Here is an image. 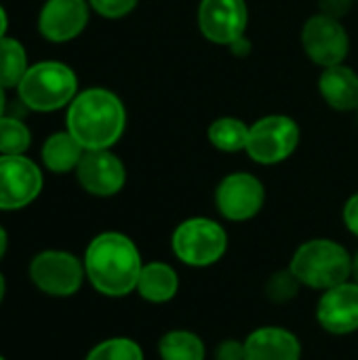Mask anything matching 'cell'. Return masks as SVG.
Returning <instances> with one entry per match:
<instances>
[{
  "label": "cell",
  "instance_id": "cell-1",
  "mask_svg": "<svg viewBox=\"0 0 358 360\" xmlns=\"http://www.w3.org/2000/svg\"><path fill=\"white\" fill-rule=\"evenodd\" d=\"M82 264L97 293L120 300L135 293L146 262L133 238L122 232H101L89 243Z\"/></svg>",
  "mask_w": 358,
  "mask_h": 360
},
{
  "label": "cell",
  "instance_id": "cell-2",
  "mask_svg": "<svg viewBox=\"0 0 358 360\" xmlns=\"http://www.w3.org/2000/svg\"><path fill=\"white\" fill-rule=\"evenodd\" d=\"M124 127L127 110L108 89H87L68 108V131L84 150H110L122 137Z\"/></svg>",
  "mask_w": 358,
  "mask_h": 360
},
{
  "label": "cell",
  "instance_id": "cell-3",
  "mask_svg": "<svg viewBox=\"0 0 358 360\" xmlns=\"http://www.w3.org/2000/svg\"><path fill=\"white\" fill-rule=\"evenodd\" d=\"M289 270L312 291H327L352 276V253L333 238L304 240L289 259Z\"/></svg>",
  "mask_w": 358,
  "mask_h": 360
},
{
  "label": "cell",
  "instance_id": "cell-4",
  "mask_svg": "<svg viewBox=\"0 0 358 360\" xmlns=\"http://www.w3.org/2000/svg\"><path fill=\"white\" fill-rule=\"evenodd\" d=\"M228 247L230 238L222 221L203 215L179 221L171 234V251L175 259L194 270L217 266L226 257Z\"/></svg>",
  "mask_w": 358,
  "mask_h": 360
},
{
  "label": "cell",
  "instance_id": "cell-5",
  "mask_svg": "<svg viewBox=\"0 0 358 360\" xmlns=\"http://www.w3.org/2000/svg\"><path fill=\"white\" fill-rule=\"evenodd\" d=\"M17 89L27 108L36 112H53L72 103L78 91V78L72 68L61 61H40L27 68Z\"/></svg>",
  "mask_w": 358,
  "mask_h": 360
},
{
  "label": "cell",
  "instance_id": "cell-6",
  "mask_svg": "<svg viewBox=\"0 0 358 360\" xmlns=\"http://www.w3.org/2000/svg\"><path fill=\"white\" fill-rule=\"evenodd\" d=\"M302 139L300 124L287 114H268L249 124L247 156L264 167L281 165L293 156Z\"/></svg>",
  "mask_w": 358,
  "mask_h": 360
},
{
  "label": "cell",
  "instance_id": "cell-7",
  "mask_svg": "<svg viewBox=\"0 0 358 360\" xmlns=\"http://www.w3.org/2000/svg\"><path fill=\"white\" fill-rule=\"evenodd\" d=\"M213 202L219 217L232 224H245L262 213L266 205V188L253 173L236 171L217 184Z\"/></svg>",
  "mask_w": 358,
  "mask_h": 360
},
{
  "label": "cell",
  "instance_id": "cell-8",
  "mask_svg": "<svg viewBox=\"0 0 358 360\" xmlns=\"http://www.w3.org/2000/svg\"><path fill=\"white\" fill-rule=\"evenodd\" d=\"M30 278L51 297H72L82 287L84 264L68 251H42L30 264Z\"/></svg>",
  "mask_w": 358,
  "mask_h": 360
},
{
  "label": "cell",
  "instance_id": "cell-9",
  "mask_svg": "<svg viewBox=\"0 0 358 360\" xmlns=\"http://www.w3.org/2000/svg\"><path fill=\"white\" fill-rule=\"evenodd\" d=\"M302 49L321 68L344 63L350 51V38L342 19L323 13L312 15L302 27Z\"/></svg>",
  "mask_w": 358,
  "mask_h": 360
},
{
  "label": "cell",
  "instance_id": "cell-10",
  "mask_svg": "<svg viewBox=\"0 0 358 360\" xmlns=\"http://www.w3.org/2000/svg\"><path fill=\"white\" fill-rule=\"evenodd\" d=\"M196 23L209 42L230 46L247 32L249 6L245 0H200Z\"/></svg>",
  "mask_w": 358,
  "mask_h": 360
},
{
  "label": "cell",
  "instance_id": "cell-11",
  "mask_svg": "<svg viewBox=\"0 0 358 360\" xmlns=\"http://www.w3.org/2000/svg\"><path fill=\"white\" fill-rule=\"evenodd\" d=\"M314 319L321 331L333 338L358 333V283L346 281L321 293Z\"/></svg>",
  "mask_w": 358,
  "mask_h": 360
},
{
  "label": "cell",
  "instance_id": "cell-12",
  "mask_svg": "<svg viewBox=\"0 0 358 360\" xmlns=\"http://www.w3.org/2000/svg\"><path fill=\"white\" fill-rule=\"evenodd\" d=\"M42 190L40 169L23 154L0 156V209H23L38 198Z\"/></svg>",
  "mask_w": 358,
  "mask_h": 360
},
{
  "label": "cell",
  "instance_id": "cell-13",
  "mask_svg": "<svg viewBox=\"0 0 358 360\" xmlns=\"http://www.w3.org/2000/svg\"><path fill=\"white\" fill-rule=\"evenodd\" d=\"M76 177L84 192L108 198L124 188L127 169L124 162L110 150H84L76 167Z\"/></svg>",
  "mask_w": 358,
  "mask_h": 360
},
{
  "label": "cell",
  "instance_id": "cell-14",
  "mask_svg": "<svg viewBox=\"0 0 358 360\" xmlns=\"http://www.w3.org/2000/svg\"><path fill=\"white\" fill-rule=\"evenodd\" d=\"M89 23L87 0H46L38 17V32L51 42H68Z\"/></svg>",
  "mask_w": 358,
  "mask_h": 360
},
{
  "label": "cell",
  "instance_id": "cell-15",
  "mask_svg": "<svg viewBox=\"0 0 358 360\" xmlns=\"http://www.w3.org/2000/svg\"><path fill=\"white\" fill-rule=\"evenodd\" d=\"M243 342L247 360H302L304 356L298 333L281 325H262Z\"/></svg>",
  "mask_w": 358,
  "mask_h": 360
},
{
  "label": "cell",
  "instance_id": "cell-16",
  "mask_svg": "<svg viewBox=\"0 0 358 360\" xmlns=\"http://www.w3.org/2000/svg\"><path fill=\"white\" fill-rule=\"evenodd\" d=\"M319 93L331 110L344 114L357 112L358 74L344 63L325 68L319 76Z\"/></svg>",
  "mask_w": 358,
  "mask_h": 360
},
{
  "label": "cell",
  "instance_id": "cell-17",
  "mask_svg": "<svg viewBox=\"0 0 358 360\" xmlns=\"http://www.w3.org/2000/svg\"><path fill=\"white\" fill-rule=\"evenodd\" d=\"M137 295L154 306H165L173 302L179 293V274L167 262H148L141 268L137 281Z\"/></svg>",
  "mask_w": 358,
  "mask_h": 360
},
{
  "label": "cell",
  "instance_id": "cell-18",
  "mask_svg": "<svg viewBox=\"0 0 358 360\" xmlns=\"http://www.w3.org/2000/svg\"><path fill=\"white\" fill-rule=\"evenodd\" d=\"M160 360H207V344L192 329H169L158 340Z\"/></svg>",
  "mask_w": 358,
  "mask_h": 360
},
{
  "label": "cell",
  "instance_id": "cell-19",
  "mask_svg": "<svg viewBox=\"0 0 358 360\" xmlns=\"http://www.w3.org/2000/svg\"><path fill=\"white\" fill-rule=\"evenodd\" d=\"M84 148L74 139L70 131L53 133L42 146V162L53 173H70L76 171Z\"/></svg>",
  "mask_w": 358,
  "mask_h": 360
},
{
  "label": "cell",
  "instance_id": "cell-20",
  "mask_svg": "<svg viewBox=\"0 0 358 360\" xmlns=\"http://www.w3.org/2000/svg\"><path fill=\"white\" fill-rule=\"evenodd\" d=\"M209 143L224 154H236L245 152L247 139H249V124L234 116H222L215 118L207 129Z\"/></svg>",
  "mask_w": 358,
  "mask_h": 360
},
{
  "label": "cell",
  "instance_id": "cell-21",
  "mask_svg": "<svg viewBox=\"0 0 358 360\" xmlns=\"http://www.w3.org/2000/svg\"><path fill=\"white\" fill-rule=\"evenodd\" d=\"M27 72L25 49L15 38H0V84L4 89L19 86Z\"/></svg>",
  "mask_w": 358,
  "mask_h": 360
},
{
  "label": "cell",
  "instance_id": "cell-22",
  "mask_svg": "<svg viewBox=\"0 0 358 360\" xmlns=\"http://www.w3.org/2000/svg\"><path fill=\"white\" fill-rule=\"evenodd\" d=\"M302 289H304V285L289 270V266L272 272L266 278V283H264V295H266V300L270 304H276V306L291 304L293 300H298V295H300Z\"/></svg>",
  "mask_w": 358,
  "mask_h": 360
},
{
  "label": "cell",
  "instance_id": "cell-23",
  "mask_svg": "<svg viewBox=\"0 0 358 360\" xmlns=\"http://www.w3.org/2000/svg\"><path fill=\"white\" fill-rule=\"evenodd\" d=\"M84 360H146L143 348L131 338H110L99 342Z\"/></svg>",
  "mask_w": 358,
  "mask_h": 360
},
{
  "label": "cell",
  "instance_id": "cell-24",
  "mask_svg": "<svg viewBox=\"0 0 358 360\" xmlns=\"http://www.w3.org/2000/svg\"><path fill=\"white\" fill-rule=\"evenodd\" d=\"M30 129L17 120V118H8L2 116L0 118V152L8 154V156H17L23 154L30 148Z\"/></svg>",
  "mask_w": 358,
  "mask_h": 360
},
{
  "label": "cell",
  "instance_id": "cell-25",
  "mask_svg": "<svg viewBox=\"0 0 358 360\" xmlns=\"http://www.w3.org/2000/svg\"><path fill=\"white\" fill-rule=\"evenodd\" d=\"M139 0H89L91 8L106 17V19H120V17H127L135 6H137Z\"/></svg>",
  "mask_w": 358,
  "mask_h": 360
},
{
  "label": "cell",
  "instance_id": "cell-26",
  "mask_svg": "<svg viewBox=\"0 0 358 360\" xmlns=\"http://www.w3.org/2000/svg\"><path fill=\"white\" fill-rule=\"evenodd\" d=\"M213 360H247L245 359V342L226 338L215 344L213 348Z\"/></svg>",
  "mask_w": 358,
  "mask_h": 360
},
{
  "label": "cell",
  "instance_id": "cell-27",
  "mask_svg": "<svg viewBox=\"0 0 358 360\" xmlns=\"http://www.w3.org/2000/svg\"><path fill=\"white\" fill-rule=\"evenodd\" d=\"M342 219H344L346 230H348L352 236H357L358 238V192H354V194L346 200L344 211H342Z\"/></svg>",
  "mask_w": 358,
  "mask_h": 360
},
{
  "label": "cell",
  "instance_id": "cell-28",
  "mask_svg": "<svg viewBox=\"0 0 358 360\" xmlns=\"http://www.w3.org/2000/svg\"><path fill=\"white\" fill-rule=\"evenodd\" d=\"M354 0H319V8L323 15H329L333 19H342L350 13Z\"/></svg>",
  "mask_w": 358,
  "mask_h": 360
},
{
  "label": "cell",
  "instance_id": "cell-29",
  "mask_svg": "<svg viewBox=\"0 0 358 360\" xmlns=\"http://www.w3.org/2000/svg\"><path fill=\"white\" fill-rule=\"evenodd\" d=\"M228 49H230V53H232L234 57H247V55L251 53V40H249L247 36H241V38L234 40Z\"/></svg>",
  "mask_w": 358,
  "mask_h": 360
},
{
  "label": "cell",
  "instance_id": "cell-30",
  "mask_svg": "<svg viewBox=\"0 0 358 360\" xmlns=\"http://www.w3.org/2000/svg\"><path fill=\"white\" fill-rule=\"evenodd\" d=\"M6 247H8V236H6L4 228L0 226V259H2L4 253H6Z\"/></svg>",
  "mask_w": 358,
  "mask_h": 360
},
{
  "label": "cell",
  "instance_id": "cell-31",
  "mask_svg": "<svg viewBox=\"0 0 358 360\" xmlns=\"http://www.w3.org/2000/svg\"><path fill=\"white\" fill-rule=\"evenodd\" d=\"M350 281L358 283V249L352 253V276H350Z\"/></svg>",
  "mask_w": 358,
  "mask_h": 360
},
{
  "label": "cell",
  "instance_id": "cell-32",
  "mask_svg": "<svg viewBox=\"0 0 358 360\" xmlns=\"http://www.w3.org/2000/svg\"><path fill=\"white\" fill-rule=\"evenodd\" d=\"M4 32H6V13L0 6V38H4Z\"/></svg>",
  "mask_w": 358,
  "mask_h": 360
},
{
  "label": "cell",
  "instance_id": "cell-33",
  "mask_svg": "<svg viewBox=\"0 0 358 360\" xmlns=\"http://www.w3.org/2000/svg\"><path fill=\"white\" fill-rule=\"evenodd\" d=\"M4 116V86L0 84V118Z\"/></svg>",
  "mask_w": 358,
  "mask_h": 360
},
{
  "label": "cell",
  "instance_id": "cell-34",
  "mask_svg": "<svg viewBox=\"0 0 358 360\" xmlns=\"http://www.w3.org/2000/svg\"><path fill=\"white\" fill-rule=\"evenodd\" d=\"M4 278H2V274H0V304H2V297H4Z\"/></svg>",
  "mask_w": 358,
  "mask_h": 360
},
{
  "label": "cell",
  "instance_id": "cell-35",
  "mask_svg": "<svg viewBox=\"0 0 358 360\" xmlns=\"http://www.w3.org/2000/svg\"><path fill=\"white\" fill-rule=\"evenodd\" d=\"M0 360H4V359H2V356H0Z\"/></svg>",
  "mask_w": 358,
  "mask_h": 360
},
{
  "label": "cell",
  "instance_id": "cell-36",
  "mask_svg": "<svg viewBox=\"0 0 358 360\" xmlns=\"http://www.w3.org/2000/svg\"><path fill=\"white\" fill-rule=\"evenodd\" d=\"M357 114H358V110H357Z\"/></svg>",
  "mask_w": 358,
  "mask_h": 360
},
{
  "label": "cell",
  "instance_id": "cell-37",
  "mask_svg": "<svg viewBox=\"0 0 358 360\" xmlns=\"http://www.w3.org/2000/svg\"><path fill=\"white\" fill-rule=\"evenodd\" d=\"M357 2H358V0H357Z\"/></svg>",
  "mask_w": 358,
  "mask_h": 360
}]
</instances>
